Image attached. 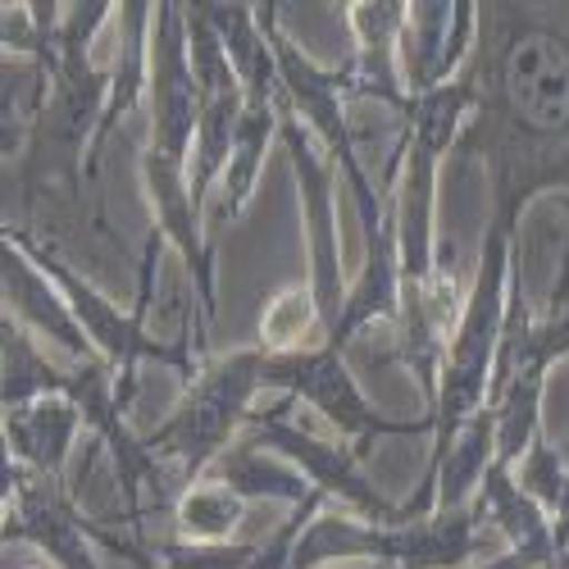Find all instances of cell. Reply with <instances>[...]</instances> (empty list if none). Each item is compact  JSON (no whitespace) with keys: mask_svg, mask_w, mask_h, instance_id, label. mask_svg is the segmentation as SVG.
<instances>
[{"mask_svg":"<svg viewBox=\"0 0 569 569\" xmlns=\"http://www.w3.org/2000/svg\"><path fill=\"white\" fill-rule=\"evenodd\" d=\"M469 78L479 110L460 151L483 147L492 206L525 219L533 197L569 187V6L556 23L519 6H483Z\"/></svg>","mask_w":569,"mask_h":569,"instance_id":"obj_1","label":"cell"},{"mask_svg":"<svg viewBox=\"0 0 569 569\" xmlns=\"http://www.w3.org/2000/svg\"><path fill=\"white\" fill-rule=\"evenodd\" d=\"M0 242H10L19 247L46 278L56 282V288L64 292L73 319L82 323V333L87 342L97 347V356L119 373V406L132 410L137 401V369L156 360L164 369H173L182 378V388L192 383V378L206 369V356L192 347V333L178 338V342H160L147 333V315H151V301H156V269H160V251H164V237L156 228H147V242H141V260H137V297H132V310H119L97 282L82 278L69 260L56 256V247H46L37 242V237L28 228H14L6 223V232H0Z\"/></svg>","mask_w":569,"mask_h":569,"instance_id":"obj_2","label":"cell"},{"mask_svg":"<svg viewBox=\"0 0 569 569\" xmlns=\"http://www.w3.org/2000/svg\"><path fill=\"white\" fill-rule=\"evenodd\" d=\"M515 232H519V214L492 206L483 247H479V269H473V282L465 292L460 319L451 328V342L442 356L438 406H433V451L423 469H438L465 423L488 410L497 356L506 338V315L515 297Z\"/></svg>","mask_w":569,"mask_h":569,"instance_id":"obj_3","label":"cell"},{"mask_svg":"<svg viewBox=\"0 0 569 569\" xmlns=\"http://www.w3.org/2000/svg\"><path fill=\"white\" fill-rule=\"evenodd\" d=\"M256 392H264V347H242L206 360V369L178 392L164 423L141 433L147 451L178 473V492L206 483L210 469L237 447V433L251 429Z\"/></svg>","mask_w":569,"mask_h":569,"instance_id":"obj_4","label":"cell"},{"mask_svg":"<svg viewBox=\"0 0 569 569\" xmlns=\"http://www.w3.org/2000/svg\"><path fill=\"white\" fill-rule=\"evenodd\" d=\"M483 551V510H433L410 525H365L356 515H319L297 547V569L373 560L378 569H469Z\"/></svg>","mask_w":569,"mask_h":569,"instance_id":"obj_5","label":"cell"},{"mask_svg":"<svg viewBox=\"0 0 569 569\" xmlns=\"http://www.w3.org/2000/svg\"><path fill=\"white\" fill-rule=\"evenodd\" d=\"M282 10H288V6H278V0L260 6V23L269 32L273 60H278V78H282V101L301 114V123L315 132V141L328 151V160L338 164L342 187L356 201L360 232L373 237L378 228H383V219H388V192H383V182L373 187V178H369V169L360 160V147L351 137V123H347V101H356L347 64L328 69V64L310 60L301 46L282 32Z\"/></svg>","mask_w":569,"mask_h":569,"instance_id":"obj_6","label":"cell"},{"mask_svg":"<svg viewBox=\"0 0 569 569\" xmlns=\"http://www.w3.org/2000/svg\"><path fill=\"white\" fill-rule=\"evenodd\" d=\"M264 388L319 410L360 460L373 451V442H383V438H419V433L433 438V415L392 419L388 410H378L360 392L347 356L328 351V347H310V351H292V356H269L264 351Z\"/></svg>","mask_w":569,"mask_h":569,"instance_id":"obj_7","label":"cell"},{"mask_svg":"<svg viewBox=\"0 0 569 569\" xmlns=\"http://www.w3.org/2000/svg\"><path fill=\"white\" fill-rule=\"evenodd\" d=\"M278 106H282V147H288V160H292L301 223H306V260H310L306 282H310L315 301H319L328 338H333L338 323H342V310H347V292H351L347 269H342V232H338L342 173H338L333 160H328V151L315 141V132L301 123V114L288 101H278Z\"/></svg>","mask_w":569,"mask_h":569,"instance_id":"obj_8","label":"cell"},{"mask_svg":"<svg viewBox=\"0 0 569 569\" xmlns=\"http://www.w3.org/2000/svg\"><path fill=\"white\" fill-rule=\"evenodd\" d=\"M297 401L282 397L278 410H256L251 429H247V447H260L278 460H288L292 469H301L310 488H319L328 501H342L356 519L365 525H401V501H392L383 488H378L369 473L360 469V456L347 442H323L288 419Z\"/></svg>","mask_w":569,"mask_h":569,"instance_id":"obj_9","label":"cell"},{"mask_svg":"<svg viewBox=\"0 0 569 569\" xmlns=\"http://www.w3.org/2000/svg\"><path fill=\"white\" fill-rule=\"evenodd\" d=\"M0 479H6V492H0L6 497V529H0L6 547H28L56 569H101L97 542L87 538V515L78 510L69 483L28 473L10 456L0 465Z\"/></svg>","mask_w":569,"mask_h":569,"instance_id":"obj_10","label":"cell"},{"mask_svg":"<svg viewBox=\"0 0 569 569\" xmlns=\"http://www.w3.org/2000/svg\"><path fill=\"white\" fill-rule=\"evenodd\" d=\"M141 169V192H147V210H151V228L164 237V247L178 251V260L187 264V278H192V297H197V323L192 338L206 351V333L214 323L219 310V292H214V237H210V219L197 210L192 187H187V169L164 160L160 151H141L137 156Z\"/></svg>","mask_w":569,"mask_h":569,"instance_id":"obj_11","label":"cell"},{"mask_svg":"<svg viewBox=\"0 0 569 569\" xmlns=\"http://www.w3.org/2000/svg\"><path fill=\"white\" fill-rule=\"evenodd\" d=\"M151 151L173 164H192L197 123H201V87L192 64V32H187V6L160 0L151 32Z\"/></svg>","mask_w":569,"mask_h":569,"instance_id":"obj_12","label":"cell"},{"mask_svg":"<svg viewBox=\"0 0 569 569\" xmlns=\"http://www.w3.org/2000/svg\"><path fill=\"white\" fill-rule=\"evenodd\" d=\"M483 6L473 0H415L401 28V78L410 97L456 82L479 51Z\"/></svg>","mask_w":569,"mask_h":569,"instance_id":"obj_13","label":"cell"},{"mask_svg":"<svg viewBox=\"0 0 569 569\" xmlns=\"http://www.w3.org/2000/svg\"><path fill=\"white\" fill-rule=\"evenodd\" d=\"M347 23L356 37V51L347 60L351 97L356 101H378L397 119L410 106V91L401 78V28H406V6L401 0H351Z\"/></svg>","mask_w":569,"mask_h":569,"instance_id":"obj_14","label":"cell"},{"mask_svg":"<svg viewBox=\"0 0 569 569\" xmlns=\"http://www.w3.org/2000/svg\"><path fill=\"white\" fill-rule=\"evenodd\" d=\"M119 51H114V64H110V101H106V114L97 123V137L87 147V160H82V182H97L101 178V160H106V147L110 137L119 132V123L147 101L151 91V32H156V6L147 0H123L119 14Z\"/></svg>","mask_w":569,"mask_h":569,"instance_id":"obj_15","label":"cell"},{"mask_svg":"<svg viewBox=\"0 0 569 569\" xmlns=\"http://www.w3.org/2000/svg\"><path fill=\"white\" fill-rule=\"evenodd\" d=\"M0 292H6V315L19 319L32 338H51L64 347V356H73V365L97 360V347L87 342L64 292L10 242H0Z\"/></svg>","mask_w":569,"mask_h":569,"instance_id":"obj_16","label":"cell"},{"mask_svg":"<svg viewBox=\"0 0 569 569\" xmlns=\"http://www.w3.org/2000/svg\"><path fill=\"white\" fill-rule=\"evenodd\" d=\"M87 429L82 410L69 397H41L23 410H6L0 433H6V456L41 479H69V460L78 447V433Z\"/></svg>","mask_w":569,"mask_h":569,"instance_id":"obj_17","label":"cell"},{"mask_svg":"<svg viewBox=\"0 0 569 569\" xmlns=\"http://www.w3.org/2000/svg\"><path fill=\"white\" fill-rule=\"evenodd\" d=\"M282 101V97H278ZM251 106L247 101V114H242V128H237V141H232V160L223 169V182L219 192L210 197L214 210H210V237H219V228L237 223L242 210L251 206L256 197V182L264 173V156H269V141L282 137V106Z\"/></svg>","mask_w":569,"mask_h":569,"instance_id":"obj_18","label":"cell"},{"mask_svg":"<svg viewBox=\"0 0 569 569\" xmlns=\"http://www.w3.org/2000/svg\"><path fill=\"white\" fill-rule=\"evenodd\" d=\"M483 510V525H492L501 538H506V551H525V556H538L542 569H551L556 560V533H551V515L519 488L515 469L506 465H492L488 479L479 488V501Z\"/></svg>","mask_w":569,"mask_h":569,"instance_id":"obj_19","label":"cell"},{"mask_svg":"<svg viewBox=\"0 0 569 569\" xmlns=\"http://www.w3.org/2000/svg\"><path fill=\"white\" fill-rule=\"evenodd\" d=\"M69 369L37 351V338L19 319H0V410H23L41 397H64Z\"/></svg>","mask_w":569,"mask_h":569,"instance_id":"obj_20","label":"cell"},{"mask_svg":"<svg viewBox=\"0 0 569 569\" xmlns=\"http://www.w3.org/2000/svg\"><path fill=\"white\" fill-rule=\"evenodd\" d=\"M210 479L232 488L242 501H282V506H301L315 488L301 469H292L288 460H278L260 447H247V442H237L214 469H210Z\"/></svg>","mask_w":569,"mask_h":569,"instance_id":"obj_21","label":"cell"},{"mask_svg":"<svg viewBox=\"0 0 569 569\" xmlns=\"http://www.w3.org/2000/svg\"><path fill=\"white\" fill-rule=\"evenodd\" d=\"M247 506L232 488L206 479L173 497V538L178 542H232L237 525L247 519Z\"/></svg>","mask_w":569,"mask_h":569,"instance_id":"obj_22","label":"cell"},{"mask_svg":"<svg viewBox=\"0 0 569 569\" xmlns=\"http://www.w3.org/2000/svg\"><path fill=\"white\" fill-rule=\"evenodd\" d=\"M323 342H328V328H323L310 282H297V288H282L278 297H269L256 347H264L269 356H292V351H310Z\"/></svg>","mask_w":569,"mask_h":569,"instance_id":"obj_23","label":"cell"},{"mask_svg":"<svg viewBox=\"0 0 569 569\" xmlns=\"http://www.w3.org/2000/svg\"><path fill=\"white\" fill-rule=\"evenodd\" d=\"M156 569H251L260 542H151Z\"/></svg>","mask_w":569,"mask_h":569,"instance_id":"obj_24","label":"cell"},{"mask_svg":"<svg viewBox=\"0 0 569 569\" xmlns=\"http://www.w3.org/2000/svg\"><path fill=\"white\" fill-rule=\"evenodd\" d=\"M515 479H519V488H525L547 515H556V506H560V492H565V479H569V465L560 460V451L547 442V433L529 447V456L515 465Z\"/></svg>","mask_w":569,"mask_h":569,"instance_id":"obj_25","label":"cell"},{"mask_svg":"<svg viewBox=\"0 0 569 569\" xmlns=\"http://www.w3.org/2000/svg\"><path fill=\"white\" fill-rule=\"evenodd\" d=\"M551 533H556V556L569 547V479H565V492H560V506L551 515ZM556 565V560H551Z\"/></svg>","mask_w":569,"mask_h":569,"instance_id":"obj_26","label":"cell"},{"mask_svg":"<svg viewBox=\"0 0 569 569\" xmlns=\"http://www.w3.org/2000/svg\"><path fill=\"white\" fill-rule=\"evenodd\" d=\"M556 206H560V210H565V219H569V192H560V197H556ZM560 269L569 273V237H565V251H560Z\"/></svg>","mask_w":569,"mask_h":569,"instance_id":"obj_27","label":"cell"}]
</instances>
